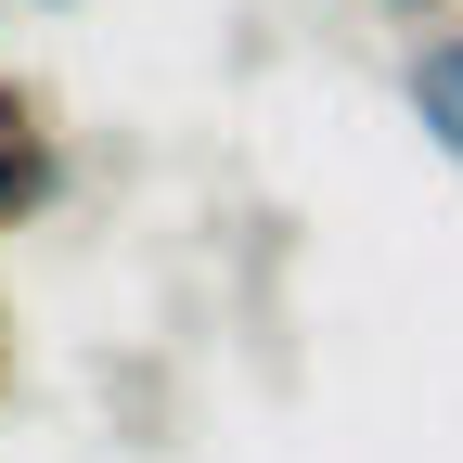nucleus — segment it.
Instances as JSON below:
<instances>
[{"label":"nucleus","mask_w":463,"mask_h":463,"mask_svg":"<svg viewBox=\"0 0 463 463\" xmlns=\"http://www.w3.org/2000/svg\"><path fill=\"white\" fill-rule=\"evenodd\" d=\"M52 194H65V142H52L39 90H14V78H0V232H26Z\"/></svg>","instance_id":"1"},{"label":"nucleus","mask_w":463,"mask_h":463,"mask_svg":"<svg viewBox=\"0 0 463 463\" xmlns=\"http://www.w3.org/2000/svg\"><path fill=\"white\" fill-rule=\"evenodd\" d=\"M412 116H425V142H438V155L463 167V26L412 52Z\"/></svg>","instance_id":"2"},{"label":"nucleus","mask_w":463,"mask_h":463,"mask_svg":"<svg viewBox=\"0 0 463 463\" xmlns=\"http://www.w3.org/2000/svg\"><path fill=\"white\" fill-rule=\"evenodd\" d=\"M0 386H14V335H0Z\"/></svg>","instance_id":"3"},{"label":"nucleus","mask_w":463,"mask_h":463,"mask_svg":"<svg viewBox=\"0 0 463 463\" xmlns=\"http://www.w3.org/2000/svg\"><path fill=\"white\" fill-rule=\"evenodd\" d=\"M399 14H425V0H399Z\"/></svg>","instance_id":"4"}]
</instances>
